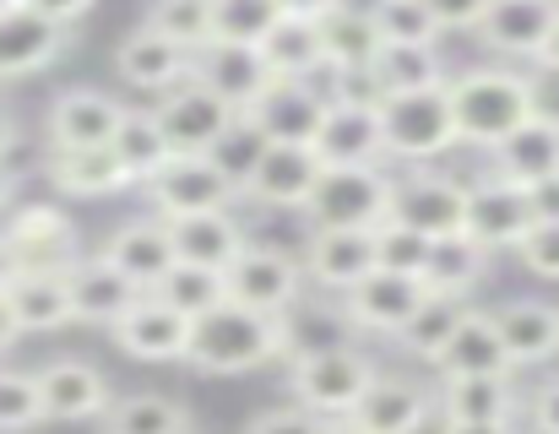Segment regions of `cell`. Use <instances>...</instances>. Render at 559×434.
Returning a JSON list of instances; mask_svg holds the SVG:
<instances>
[{
    "label": "cell",
    "instance_id": "1",
    "mask_svg": "<svg viewBox=\"0 0 559 434\" xmlns=\"http://www.w3.org/2000/svg\"><path fill=\"white\" fill-rule=\"evenodd\" d=\"M283 353H294L288 315L245 310V304H228V299L190 315L186 364H195L201 375H245V370H261Z\"/></svg>",
    "mask_w": 559,
    "mask_h": 434
},
{
    "label": "cell",
    "instance_id": "2",
    "mask_svg": "<svg viewBox=\"0 0 559 434\" xmlns=\"http://www.w3.org/2000/svg\"><path fill=\"white\" fill-rule=\"evenodd\" d=\"M445 98L456 120V147L489 153L533 114V76L511 65H473L462 76H445Z\"/></svg>",
    "mask_w": 559,
    "mask_h": 434
},
{
    "label": "cell",
    "instance_id": "3",
    "mask_svg": "<svg viewBox=\"0 0 559 434\" xmlns=\"http://www.w3.org/2000/svg\"><path fill=\"white\" fill-rule=\"evenodd\" d=\"M374 114H380V147H385V158L435 164V158H445L456 147V120H451L445 82L413 87V93H380L374 98Z\"/></svg>",
    "mask_w": 559,
    "mask_h": 434
},
{
    "label": "cell",
    "instance_id": "4",
    "mask_svg": "<svg viewBox=\"0 0 559 434\" xmlns=\"http://www.w3.org/2000/svg\"><path fill=\"white\" fill-rule=\"evenodd\" d=\"M374 375H380V370H374L370 353H359V348H332V342H326V348H299V353H294V364H288V391H294V402H299L305 413H316V419H348Z\"/></svg>",
    "mask_w": 559,
    "mask_h": 434
},
{
    "label": "cell",
    "instance_id": "5",
    "mask_svg": "<svg viewBox=\"0 0 559 434\" xmlns=\"http://www.w3.org/2000/svg\"><path fill=\"white\" fill-rule=\"evenodd\" d=\"M299 213L310 228H380L391 213V174L380 164H326Z\"/></svg>",
    "mask_w": 559,
    "mask_h": 434
},
{
    "label": "cell",
    "instance_id": "6",
    "mask_svg": "<svg viewBox=\"0 0 559 434\" xmlns=\"http://www.w3.org/2000/svg\"><path fill=\"white\" fill-rule=\"evenodd\" d=\"M385 217L424 239H451L467 222V185H456L451 174H435V169L391 174V213Z\"/></svg>",
    "mask_w": 559,
    "mask_h": 434
},
{
    "label": "cell",
    "instance_id": "7",
    "mask_svg": "<svg viewBox=\"0 0 559 434\" xmlns=\"http://www.w3.org/2000/svg\"><path fill=\"white\" fill-rule=\"evenodd\" d=\"M299 288H305V272L294 255L283 250H255L245 244L228 266H223V299L228 304H245V310H266V315H288L299 304Z\"/></svg>",
    "mask_w": 559,
    "mask_h": 434
},
{
    "label": "cell",
    "instance_id": "8",
    "mask_svg": "<svg viewBox=\"0 0 559 434\" xmlns=\"http://www.w3.org/2000/svg\"><path fill=\"white\" fill-rule=\"evenodd\" d=\"M0 239H5L16 272H71V261L82 255L76 222L60 213V207H49V202L16 207Z\"/></svg>",
    "mask_w": 559,
    "mask_h": 434
},
{
    "label": "cell",
    "instance_id": "9",
    "mask_svg": "<svg viewBox=\"0 0 559 434\" xmlns=\"http://www.w3.org/2000/svg\"><path fill=\"white\" fill-rule=\"evenodd\" d=\"M142 191H147V202H153L158 217L217 213V207H234V202H239V191H234L201 153H169Z\"/></svg>",
    "mask_w": 559,
    "mask_h": 434
},
{
    "label": "cell",
    "instance_id": "10",
    "mask_svg": "<svg viewBox=\"0 0 559 434\" xmlns=\"http://www.w3.org/2000/svg\"><path fill=\"white\" fill-rule=\"evenodd\" d=\"M310 147H316L321 164H380L385 147H380L374 98H359L354 87H337V93L326 98V114H321Z\"/></svg>",
    "mask_w": 559,
    "mask_h": 434
},
{
    "label": "cell",
    "instance_id": "11",
    "mask_svg": "<svg viewBox=\"0 0 559 434\" xmlns=\"http://www.w3.org/2000/svg\"><path fill=\"white\" fill-rule=\"evenodd\" d=\"M109 331L142 364H180L190 348V315L175 310V304H164L158 293H136Z\"/></svg>",
    "mask_w": 559,
    "mask_h": 434
},
{
    "label": "cell",
    "instance_id": "12",
    "mask_svg": "<svg viewBox=\"0 0 559 434\" xmlns=\"http://www.w3.org/2000/svg\"><path fill=\"white\" fill-rule=\"evenodd\" d=\"M533 228V207H527V185L506 180V174H484L467 185V222L462 233L473 244L495 250H516V239Z\"/></svg>",
    "mask_w": 559,
    "mask_h": 434
},
{
    "label": "cell",
    "instance_id": "13",
    "mask_svg": "<svg viewBox=\"0 0 559 434\" xmlns=\"http://www.w3.org/2000/svg\"><path fill=\"white\" fill-rule=\"evenodd\" d=\"M190 76L201 87H212L234 114H245L272 82L261 49L255 44H228V38H206L201 49H190Z\"/></svg>",
    "mask_w": 559,
    "mask_h": 434
},
{
    "label": "cell",
    "instance_id": "14",
    "mask_svg": "<svg viewBox=\"0 0 559 434\" xmlns=\"http://www.w3.org/2000/svg\"><path fill=\"white\" fill-rule=\"evenodd\" d=\"M153 120H158L169 153H206V142L234 120V109H228L212 87H201L195 76H186V82H175L169 93H158Z\"/></svg>",
    "mask_w": 559,
    "mask_h": 434
},
{
    "label": "cell",
    "instance_id": "15",
    "mask_svg": "<svg viewBox=\"0 0 559 434\" xmlns=\"http://www.w3.org/2000/svg\"><path fill=\"white\" fill-rule=\"evenodd\" d=\"M429 288L418 277H402V272H380L370 266L354 288H343V321L359 326V331H374V337H391L424 299Z\"/></svg>",
    "mask_w": 559,
    "mask_h": 434
},
{
    "label": "cell",
    "instance_id": "16",
    "mask_svg": "<svg viewBox=\"0 0 559 434\" xmlns=\"http://www.w3.org/2000/svg\"><path fill=\"white\" fill-rule=\"evenodd\" d=\"M120 114H126V104H115L109 93H98V87H66V93H55V104L44 114V131H49V147L55 153H66V147H109Z\"/></svg>",
    "mask_w": 559,
    "mask_h": 434
},
{
    "label": "cell",
    "instance_id": "17",
    "mask_svg": "<svg viewBox=\"0 0 559 434\" xmlns=\"http://www.w3.org/2000/svg\"><path fill=\"white\" fill-rule=\"evenodd\" d=\"M374 266V228H310L299 272L310 282H321L326 293L354 288L365 272Z\"/></svg>",
    "mask_w": 559,
    "mask_h": 434
},
{
    "label": "cell",
    "instance_id": "18",
    "mask_svg": "<svg viewBox=\"0 0 559 434\" xmlns=\"http://www.w3.org/2000/svg\"><path fill=\"white\" fill-rule=\"evenodd\" d=\"M321 158H316V147H305V142H272L266 153H261V164H255V174L245 180V196L250 202H261V207H305V196L316 191V180H321Z\"/></svg>",
    "mask_w": 559,
    "mask_h": 434
},
{
    "label": "cell",
    "instance_id": "19",
    "mask_svg": "<svg viewBox=\"0 0 559 434\" xmlns=\"http://www.w3.org/2000/svg\"><path fill=\"white\" fill-rule=\"evenodd\" d=\"M326 98H332V93H321L316 82L272 76L266 93H261L245 114L266 131V142H305V147H310V136H316V125H321V114H326Z\"/></svg>",
    "mask_w": 559,
    "mask_h": 434
},
{
    "label": "cell",
    "instance_id": "20",
    "mask_svg": "<svg viewBox=\"0 0 559 434\" xmlns=\"http://www.w3.org/2000/svg\"><path fill=\"white\" fill-rule=\"evenodd\" d=\"M559 22V0H489V11L478 16V38L506 55V60H533Z\"/></svg>",
    "mask_w": 559,
    "mask_h": 434
},
{
    "label": "cell",
    "instance_id": "21",
    "mask_svg": "<svg viewBox=\"0 0 559 434\" xmlns=\"http://www.w3.org/2000/svg\"><path fill=\"white\" fill-rule=\"evenodd\" d=\"M33 386H38L44 419H98L109 408V397H115L104 370L87 364V359H55V364H44L33 375Z\"/></svg>",
    "mask_w": 559,
    "mask_h": 434
},
{
    "label": "cell",
    "instance_id": "22",
    "mask_svg": "<svg viewBox=\"0 0 559 434\" xmlns=\"http://www.w3.org/2000/svg\"><path fill=\"white\" fill-rule=\"evenodd\" d=\"M120 277H131L142 293H153V282L175 266V244H169V222L164 217H131V222H120L109 239H104V250H98Z\"/></svg>",
    "mask_w": 559,
    "mask_h": 434
},
{
    "label": "cell",
    "instance_id": "23",
    "mask_svg": "<svg viewBox=\"0 0 559 434\" xmlns=\"http://www.w3.org/2000/svg\"><path fill=\"white\" fill-rule=\"evenodd\" d=\"M429 391L407 375H374L365 386V397L354 402V424L365 434H418L429 424Z\"/></svg>",
    "mask_w": 559,
    "mask_h": 434
},
{
    "label": "cell",
    "instance_id": "24",
    "mask_svg": "<svg viewBox=\"0 0 559 434\" xmlns=\"http://www.w3.org/2000/svg\"><path fill=\"white\" fill-rule=\"evenodd\" d=\"M136 293H142V288H136L131 277H120L104 255H76L71 272H66L71 321H87V326H115Z\"/></svg>",
    "mask_w": 559,
    "mask_h": 434
},
{
    "label": "cell",
    "instance_id": "25",
    "mask_svg": "<svg viewBox=\"0 0 559 434\" xmlns=\"http://www.w3.org/2000/svg\"><path fill=\"white\" fill-rule=\"evenodd\" d=\"M115 71H120V82H131L142 93H169L175 82L190 76V49L153 27H131L115 49Z\"/></svg>",
    "mask_w": 559,
    "mask_h": 434
},
{
    "label": "cell",
    "instance_id": "26",
    "mask_svg": "<svg viewBox=\"0 0 559 434\" xmlns=\"http://www.w3.org/2000/svg\"><path fill=\"white\" fill-rule=\"evenodd\" d=\"M66 49V27H55L49 16L11 5L0 11V76H33L44 65H55Z\"/></svg>",
    "mask_w": 559,
    "mask_h": 434
},
{
    "label": "cell",
    "instance_id": "27",
    "mask_svg": "<svg viewBox=\"0 0 559 434\" xmlns=\"http://www.w3.org/2000/svg\"><path fill=\"white\" fill-rule=\"evenodd\" d=\"M495 331L506 342V359L511 370L516 364H544L559 353V304L544 299H511L495 310Z\"/></svg>",
    "mask_w": 559,
    "mask_h": 434
},
{
    "label": "cell",
    "instance_id": "28",
    "mask_svg": "<svg viewBox=\"0 0 559 434\" xmlns=\"http://www.w3.org/2000/svg\"><path fill=\"white\" fill-rule=\"evenodd\" d=\"M435 370L440 375H506L511 359H506V342L495 331V315L489 310H462L456 331L445 337V348L435 353Z\"/></svg>",
    "mask_w": 559,
    "mask_h": 434
},
{
    "label": "cell",
    "instance_id": "29",
    "mask_svg": "<svg viewBox=\"0 0 559 434\" xmlns=\"http://www.w3.org/2000/svg\"><path fill=\"white\" fill-rule=\"evenodd\" d=\"M164 222H169L175 261H190V266H212V272H223V266L245 250V228L228 217V207H217V213L164 217Z\"/></svg>",
    "mask_w": 559,
    "mask_h": 434
},
{
    "label": "cell",
    "instance_id": "30",
    "mask_svg": "<svg viewBox=\"0 0 559 434\" xmlns=\"http://www.w3.org/2000/svg\"><path fill=\"white\" fill-rule=\"evenodd\" d=\"M261 60L272 76H288V82H310L316 71H326V49H321V22L316 16H277L266 33H261Z\"/></svg>",
    "mask_w": 559,
    "mask_h": 434
},
{
    "label": "cell",
    "instance_id": "31",
    "mask_svg": "<svg viewBox=\"0 0 559 434\" xmlns=\"http://www.w3.org/2000/svg\"><path fill=\"white\" fill-rule=\"evenodd\" d=\"M0 299H5L16 331H60V326H71L66 272H11Z\"/></svg>",
    "mask_w": 559,
    "mask_h": 434
},
{
    "label": "cell",
    "instance_id": "32",
    "mask_svg": "<svg viewBox=\"0 0 559 434\" xmlns=\"http://www.w3.org/2000/svg\"><path fill=\"white\" fill-rule=\"evenodd\" d=\"M489 158H495V174H506V180H516V185L544 180V174L559 169V125L544 120V114H527L511 136H500V142L489 147Z\"/></svg>",
    "mask_w": 559,
    "mask_h": 434
},
{
    "label": "cell",
    "instance_id": "33",
    "mask_svg": "<svg viewBox=\"0 0 559 434\" xmlns=\"http://www.w3.org/2000/svg\"><path fill=\"white\" fill-rule=\"evenodd\" d=\"M44 174L55 180V191L76 196V202H98V196H115V191H131L126 169L115 164L109 147H66V153H49Z\"/></svg>",
    "mask_w": 559,
    "mask_h": 434
},
{
    "label": "cell",
    "instance_id": "34",
    "mask_svg": "<svg viewBox=\"0 0 559 434\" xmlns=\"http://www.w3.org/2000/svg\"><path fill=\"white\" fill-rule=\"evenodd\" d=\"M440 408H445V419H506V424H516L522 386H516L511 370L506 375H445Z\"/></svg>",
    "mask_w": 559,
    "mask_h": 434
},
{
    "label": "cell",
    "instance_id": "35",
    "mask_svg": "<svg viewBox=\"0 0 559 434\" xmlns=\"http://www.w3.org/2000/svg\"><path fill=\"white\" fill-rule=\"evenodd\" d=\"M321 22V49H326V65L332 71H343V76H365L374 60V44H380V33H374L370 11L365 5H348V0H337L326 16H316Z\"/></svg>",
    "mask_w": 559,
    "mask_h": 434
},
{
    "label": "cell",
    "instance_id": "36",
    "mask_svg": "<svg viewBox=\"0 0 559 434\" xmlns=\"http://www.w3.org/2000/svg\"><path fill=\"white\" fill-rule=\"evenodd\" d=\"M365 76L374 82V98L380 93H413V87L445 82V60H440V44H385L380 38Z\"/></svg>",
    "mask_w": 559,
    "mask_h": 434
},
{
    "label": "cell",
    "instance_id": "37",
    "mask_svg": "<svg viewBox=\"0 0 559 434\" xmlns=\"http://www.w3.org/2000/svg\"><path fill=\"white\" fill-rule=\"evenodd\" d=\"M484 277H489V250L473 244L467 233L435 239V244H429V261H424V272H418V282H424L429 293H456V299H467Z\"/></svg>",
    "mask_w": 559,
    "mask_h": 434
},
{
    "label": "cell",
    "instance_id": "38",
    "mask_svg": "<svg viewBox=\"0 0 559 434\" xmlns=\"http://www.w3.org/2000/svg\"><path fill=\"white\" fill-rule=\"evenodd\" d=\"M104 434H195L186 402L158 397V391H131V397H109V408L98 413Z\"/></svg>",
    "mask_w": 559,
    "mask_h": 434
},
{
    "label": "cell",
    "instance_id": "39",
    "mask_svg": "<svg viewBox=\"0 0 559 434\" xmlns=\"http://www.w3.org/2000/svg\"><path fill=\"white\" fill-rule=\"evenodd\" d=\"M109 153H115V164L126 169L131 185H147L158 174V164L169 158V142H164L153 109H126L120 125H115V136H109Z\"/></svg>",
    "mask_w": 559,
    "mask_h": 434
},
{
    "label": "cell",
    "instance_id": "40",
    "mask_svg": "<svg viewBox=\"0 0 559 434\" xmlns=\"http://www.w3.org/2000/svg\"><path fill=\"white\" fill-rule=\"evenodd\" d=\"M462 310H467V299H456V293H424V299H418V310H413L391 337H396V348H402V353H413V359L435 364V353H440V348H445V337L456 331Z\"/></svg>",
    "mask_w": 559,
    "mask_h": 434
},
{
    "label": "cell",
    "instance_id": "41",
    "mask_svg": "<svg viewBox=\"0 0 559 434\" xmlns=\"http://www.w3.org/2000/svg\"><path fill=\"white\" fill-rule=\"evenodd\" d=\"M266 147H272V142H266V131H261L250 114H234V120L206 142V153H201V158H206V164H212V169H217V174L245 196V180L255 174V164H261V153H266Z\"/></svg>",
    "mask_w": 559,
    "mask_h": 434
},
{
    "label": "cell",
    "instance_id": "42",
    "mask_svg": "<svg viewBox=\"0 0 559 434\" xmlns=\"http://www.w3.org/2000/svg\"><path fill=\"white\" fill-rule=\"evenodd\" d=\"M153 293H158L164 304L186 310V315H201V310L223 304V272H212V266H190V261H175V266H169V272L153 282Z\"/></svg>",
    "mask_w": 559,
    "mask_h": 434
},
{
    "label": "cell",
    "instance_id": "43",
    "mask_svg": "<svg viewBox=\"0 0 559 434\" xmlns=\"http://www.w3.org/2000/svg\"><path fill=\"white\" fill-rule=\"evenodd\" d=\"M142 27H153L186 49H201L212 38V0H147Z\"/></svg>",
    "mask_w": 559,
    "mask_h": 434
},
{
    "label": "cell",
    "instance_id": "44",
    "mask_svg": "<svg viewBox=\"0 0 559 434\" xmlns=\"http://www.w3.org/2000/svg\"><path fill=\"white\" fill-rule=\"evenodd\" d=\"M365 11L385 44H440V27L424 11V0H370Z\"/></svg>",
    "mask_w": 559,
    "mask_h": 434
},
{
    "label": "cell",
    "instance_id": "45",
    "mask_svg": "<svg viewBox=\"0 0 559 434\" xmlns=\"http://www.w3.org/2000/svg\"><path fill=\"white\" fill-rule=\"evenodd\" d=\"M277 0H212V38L228 44H261V33L277 22Z\"/></svg>",
    "mask_w": 559,
    "mask_h": 434
},
{
    "label": "cell",
    "instance_id": "46",
    "mask_svg": "<svg viewBox=\"0 0 559 434\" xmlns=\"http://www.w3.org/2000/svg\"><path fill=\"white\" fill-rule=\"evenodd\" d=\"M429 244H435V239H424V233H413V228H402V222L385 217V222L374 228V266H380V272L418 277L424 261H429Z\"/></svg>",
    "mask_w": 559,
    "mask_h": 434
},
{
    "label": "cell",
    "instance_id": "47",
    "mask_svg": "<svg viewBox=\"0 0 559 434\" xmlns=\"http://www.w3.org/2000/svg\"><path fill=\"white\" fill-rule=\"evenodd\" d=\"M38 419H44V408H38L33 375L0 370V430H27V424H38Z\"/></svg>",
    "mask_w": 559,
    "mask_h": 434
},
{
    "label": "cell",
    "instance_id": "48",
    "mask_svg": "<svg viewBox=\"0 0 559 434\" xmlns=\"http://www.w3.org/2000/svg\"><path fill=\"white\" fill-rule=\"evenodd\" d=\"M516 261H522L533 277L559 282V222H533V228L516 239Z\"/></svg>",
    "mask_w": 559,
    "mask_h": 434
},
{
    "label": "cell",
    "instance_id": "49",
    "mask_svg": "<svg viewBox=\"0 0 559 434\" xmlns=\"http://www.w3.org/2000/svg\"><path fill=\"white\" fill-rule=\"evenodd\" d=\"M326 419H316V413H305L299 402H283V408H266V413H255L245 434H321Z\"/></svg>",
    "mask_w": 559,
    "mask_h": 434
},
{
    "label": "cell",
    "instance_id": "50",
    "mask_svg": "<svg viewBox=\"0 0 559 434\" xmlns=\"http://www.w3.org/2000/svg\"><path fill=\"white\" fill-rule=\"evenodd\" d=\"M424 11L445 33V27H478V16L489 11V0H424Z\"/></svg>",
    "mask_w": 559,
    "mask_h": 434
},
{
    "label": "cell",
    "instance_id": "51",
    "mask_svg": "<svg viewBox=\"0 0 559 434\" xmlns=\"http://www.w3.org/2000/svg\"><path fill=\"white\" fill-rule=\"evenodd\" d=\"M527 419H533V430L538 434H559V375H549L544 386H533Z\"/></svg>",
    "mask_w": 559,
    "mask_h": 434
},
{
    "label": "cell",
    "instance_id": "52",
    "mask_svg": "<svg viewBox=\"0 0 559 434\" xmlns=\"http://www.w3.org/2000/svg\"><path fill=\"white\" fill-rule=\"evenodd\" d=\"M527 207H533V222H559V169L544 180H527Z\"/></svg>",
    "mask_w": 559,
    "mask_h": 434
},
{
    "label": "cell",
    "instance_id": "53",
    "mask_svg": "<svg viewBox=\"0 0 559 434\" xmlns=\"http://www.w3.org/2000/svg\"><path fill=\"white\" fill-rule=\"evenodd\" d=\"M27 11H38V16H49L55 27H71V22H82L98 0H22Z\"/></svg>",
    "mask_w": 559,
    "mask_h": 434
},
{
    "label": "cell",
    "instance_id": "54",
    "mask_svg": "<svg viewBox=\"0 0 559 434\" xmlns=\"http://www.w3.org/2000/svg\"><path fill=\"white\" fill-rule=\"evenodd\" d=\"M533 114H544V120L559 125V65L533 76Z\"/></svg>",
    "mask_w": 559,
    "mask_h": 434
},
{
    "label": "cell",
    "instance_id": "55",
    "mask_svg": "<svg viewBox=\"0 0 559 434\" xmlns=\"http://www.w3.org/2000/svg\"><path fill=\"white\" fill-rule=\"evenodd\" d=\"M445 434H516L506 419H445Z\"/></svg>",
    "mask_w": 559,
    "mask_h": 434
},
{
    "label": "cell",
    "instance_id": "56",
    "mask_svg": "<svg viewBox=\"0 0 559 434\" xmlns=\"http://www.w3.org/2000/svg\"><path fill=\"white\" fill-rule=\"evenodd\" d=\"M337 0H277V11H288V16H326Z\"/></svg>",
    "mask_w": 559,
    "mask_h": 434
},
{
    "label": "cell",
    "instance_id": "57",
    "mask_svg": "<svg viewBox=\"0 0 559 434\" xmlns=\"http://www.w3.org/2000/svg\"><path fill=\"white\" fill-rule=\"evenodd\" d=\"M16 142H22V131H16V120H11V109H0V164L16 153Z\"/></svg>",
    "mask_w": 559,
    "mask_h": 434
},
{
    "label": "cell",
    "instance_id": "58",
    "mask_svg": "<svg viewBox=\"0 0 559 434\" xmlns=\"http://www.w3.org/2000/svg\"><path fill=\"white\" fill-rule=\"evenodd\" d=\"M16 337H22V331H16V321H11V310H5V299H0V353H5V348H11Z\"/></svg>",
    "mask_w": 559,
    "mask_h": 434
},
{
    "label": "cell",
    "instance_id": "59",
    "mask_svg": "<svg viewBox=\"0 0 559 434\" xmlns=\"http://www.w3.org/2000/svg\"><path fill=\"white\" fill-rule=\"evenodd\" d=\"M11 196H16V174H11V169L0 164V213L11 207Z\"/></svg>",
    "mask_w": 559,
    "mask_h": 434
},
{
    "label": "cell",
    "instance_id": "60",
    "mask_svg": "<svg viewBox=\"0 0 559 434\" xmlns=\"http://www.w3.org/2000/svg\"><path fill=\"white\" fill-rule=\"evenodd\" d=\"M321 434H365V430H359L354 419H326V424H321Z\"/></svg>",
    "mask_w": 559,
    "mask_h": 434
},
{
    "label": "cell",
    "instance_id": "61",
    "mask_svg": "<svg viewBox=\"0 0 559 434\" xmlns=\"http://www.w3.org/2000/svg\"><path fill=\"white\" fill-rule=\"evenodd\" d=\"M11 272H16V266H11V250H5V239H0V288L11 282Z\"/></svg>",
    "mask_w": 559,
    "mask_h": 434
},
{
    "label": "cell",
    "instance_id": "62",
    "mask_svg": "<svg viewBox=\"0 0 559 434\" xmlns=\"http://www.w3.org/2000/svg\"><path fill=\"white\" fill-rule=\"evenodd\" d=\"M11 5H22V0H0V11H11Z\"/></svg>",
    "mask_w": 559,
    "mask_h": 434
}]
</instances>
